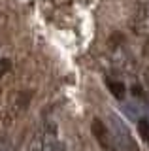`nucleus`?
<instances>
[{
  "instance_id": "1",
  "label": "nucleus",
  "mask_w": 149,
  "mask_h": 151,
  "mask_svg": "<svg viewBox=\"0 0 149 151\" xmlns=\"http://www.w3.org/2000/svg\"><path fill=\"white\" fill-rule=\"evenodd\" d=\"M91 130H92V134H95V138H96V142L100 144L102 149H106V151H115V147H117V142H115V138L111 136V132L108 130V127H106L104 123L98 119V117H96V119H92Z\"/></svg>"
},
{
  "instance_id": "2",
  "label": "nucleus",
  "mask_w": 149,
  "mask_h": 151,
  "mask_svg": "<svg viewBox=\"0 0 149 151\" xmlns=\"http://www.w3.org/2000/svg\"><path fill=\"white\" fill-rule=\"evenodd\" d=\"M106 85H108L110 93L113 94L117 100H123V98H125V94H127V87H125L121 81H115V79L108 78V79H106Z\"/></svg>"
},
{
  "instance_id": "3",
  "label": "nucleus",
  "mask_w": 149,
  "mask_h": 151,
  "mask_svg": "<svg viewBox=\"0 0 149 151\" xmlns=\"http://www.w3.org/2000/svg\"><path fill=\"white\" fill-rule=\"evenodd\" d=\"M42 151H66V147H64V144L59 142V140H49L42 145Z\"/></svg>"
},
{
  "instance_id": "4",
  "label": "nucleus",
  "mask_w": 149,
  "mask_h": 151,
  "mask_svg": "<svg viewBox=\"0 0 149 151\" xmlns=\"http://www.w3.org/2000/svg\"><path fill=\"white\" fill-rule=\"evenodd\" d=\"M138 132L145 142H149V119H145V117L138 119Z\"/></svg>"
},
{
  "instance_id": "5",
  "label": "nucleus",
  "mask_w": 149,
  "mask_h": 151,
  "mask_svg": "<svg viewBox=\"0 0 149 151\" xmlns=\"http://www.w3.org/2000/svg\"><path fill=\"white\" fill-rule=\"evenodd\" d=\"M10 68H11V60L10 59H2L0 60V78H2L4 74L10 72Z\"/></svg>"
},
{
  "instance_id": "6",
  "label": "nucleus",
  "mask_w": 149,
  "mask_h": 151,
  "mask_svg": "<svg viewBox=\"0 0 149 151\" xmlns=\"http://www.w3.org/2000/svg\"><path fill=\"white\" fill-rule=\"evenodd\" d=\"M123 149H125V151H140V149H138V144H136V140H134L132 136H130V138H128L127 142H125Z\"/></svg>"
},
{
  "instance_id": "7",
  "label": "nucleus",
  "mask_w": 149,
  "mask_h": 151,
  "mask_svg": "<svg viewBox=\"0 0 149 151\" xmlns=\"http://www.w3.org/2000/svg\"><path fill=\"white\" fill-rule=\"evenodd\" d=\"M55 4H57V6H68L70 2H72V0H53Z\"/></svg>"
},
{
  "instance_id": "8",
  "label": "nucleus",
  "mask_w": 149,
  "mask_h": 151,
  "mask_svg": "<svg viewBox=\"0 0 149 151\" xmlns=\"http://www.w3.org/2000/svg\"><path fill=\"white\" fill-rule=\"evenodd\" d=\"M132 91L136 93V96H142V87H140V85H134V87H132Z\"/></svg>"
},
{
  "instance_id": "9",
  "label": "nucleus",
  "mask_w": 149,
  "mask_h": 151,
  "mask_svg": "<svg viewBox=\"0 0 149 151\" xmlns=\"http://www.w3.org/2000/svg\"><path fill=\"white\" fill-rule=\"evenodd\" d=\"M0 151H8V149H6V145H4L2 142H0Z\"/></svg>"
}]
</instances>
